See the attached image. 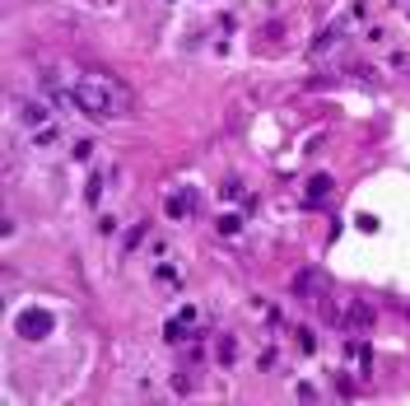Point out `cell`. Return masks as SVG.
I'll use <instances>...</instances> for the list:
<instances>
[{
	"instance_id": "obj_1",
	"label": "cell",
	"mask_w": 410,
	"mask_h": 406,
	"mask_svg": "<svg viewBox=\"0 0 410 406\" xmlns=\"http://www.w3.org/2000/svg\"><path fill=\"white\" fill-rule=\"evenodd\" d=\"M75 113L93 117V122H108V117H122L126 113V89L117 84L112 75H103V70H93V75H79L75 79Z\"/></svg>"
},
{
	"instance_id": "obj_2",
	"label": "cell",
	"mask_w": 410,
	"mask_h": 406,
	"mask_svg": "<svg viewBox=\"0 0 410 406\" xmlns=\"http://www.w3.org/2000/svg\"><path fill=\"white\" fill-rule=\"evenodd\" d=\"M14 332H19L23 341H47L56 332V317L47 313V308H23L19 322H14Z\"/></svg>"
},
{
	"instance_id": "obj_3",
	"label": "cell",
	"mask_w": 410,
	"mask_h": 406,
	"mask_svg": "<svg viewBox=\"0 0 410 406\" xmlns=\"http://www.w3.org/2000/svg\"><path fill=\"white\" fill-rule=\"evenodd\" d=\"M331 290V285H326V276H321V271H299V276H294V299H303V304H312V299H321V294Z\"/></svg>"
},
{
	"instance_id": "obj_4",
	"label": "cell",
	"mask_w": 410,
	"mask_h": 406,
	"mask_svg": "<svg viewBox=\"0 0 410 406\" xmlns=\"http://www.w3.org/2000/svg\"><path fill=\"white\" fill-rule=\"evenodd\" d=\"M196 205H200V196L191 192V187H182V192H173V196L164 201V210H168V220H178V225H182V220H191V215H196Z\"/></svg>"
},
{
	"instance_id": "obj_5",
	"label": "cell",
	"mask_w": 410,
	"mask_h": 406,
	"mask_svg": "<svg viewBox=\"0 0 410 406\" xmlns=\"http://www.w3.org/2000/svg\"><path fill=\"white\" fill-rule=\"evenodd\" d=\"M19 122L28 126V131H42V126H52V108H47L42 98H23L19 103Z\"/></svg>"
},
{
	"instance_id": "obj_6",
	"label": "cell",
	"mask_w": 410,
	"mask_h": 406,
	"mask_svg": "<svg viewBox=\"0 0 410 406\" xmlns=\"http://www.w3.org/2000/svg\"><path fill=\"white\" fill-rule=\"evenodd\" d=\"M331 192H336L331 173H312V178H308V187H303V201H308V205H321Z\"/></svg>"
},
{
	"instance_id": "obj_7",
	"label": "cell",
	"mask_w": 410,
	"mask_h": 406,
	"mask_svg": "<svg viewBox=\"0 0 410 406\" xmlns=\"http://www.w3.org/2000/svg\"><path fill=\"white\" fill-rule=\"evenodd\" d=\"M336 43H341V23L321 28V33H317V43H312V52H326V47H336Z\"/></svg>"
},
{
	"instance_id": "obj_8",
	"label": "cell",
	"mask_w": 410,
	"mask_h": 406,
	"mask_svg": "<svg viewBox=\"0 0 410 406\" xmlns=\"http://www.w3.org/2000/svg\"><path fill=\"white\" fill-rule=\"evenodd\" d=\"M215 355H220L224 364H233V360H238V341H233L229 332H224V337H220V346H215Z\"/></svg>"
},
{
	"instance_id": "obj_9",
	"label": "cell",
	"mask_w": 410,
	"mask_h": 406,
	"mask_svg": "<svg viewBox=\"0 0 410 406\" xmlns=\"http://www.w3.org/2000/svg\"><path fill=\"white\" fill-rule=\"evenodd\" d=\"M350 327H373V308H364V304H355L350 308V317H345Z\"/></svg>"
},
{
	"instance_id": "obj_10",
	"label": "cell",
	"mask_w": 410,
	"mask_h": 406,
	"mask_svg": "<svg viewBox=\"0 0 410 406\" xmlns=\"http://www.w3.org/2000/svg\"><path fill=\"white\" fill-rule=\"evenodd\" d=\"M294 341H299L303 355H312V350H317V337H312V327H299V332H294Z\"/></svg>"
},
{
	"instance_id": "obj_11",
	"label": "cell",
	"mask_w": 410,
	"mask_h": 406,
	"mask_svg": "<svg viewBox=\"0 0 410 406\" xmlns=\"http://www.w3.org/2000/svg\"><path fill=\"white\" fill-rule=\"evenodd\" d=\"M103 173H89V187H84V196H89V201H103Z\"/></svg>"
},
{
	"instance_id": "obj_12",
	"label": "cell",
	"mask_w": 410,
	"mask_h": 406,
	"mask_svg": "<svg viewBox=\"0 0 410 406\" xmlns=\"http://www.w3.org/2000/svg\"><path fill=\"white\" fill-rule=\"evenodd\" d=\"M220 234H238V229H243V215H220Z\"/></svg>"
},
{
	"instance_id": "obj_13",
	"label": "cell",
	"mask_w": 410,
	"mask_h": 406,
	"mask_svg": "<svg viewBox=\"0 0 410 406\" xmlns=\"http://www.w3.org/2000/svg\"><path fill=\"white\" fill-rule=\"evenodd\" d=\"M75 159H79V164H89V159H93V140H75Z\"/></svg>"
},
{
	"instance_id": "obj_14",
	"label": "cell",
	"mask_w": 410,
	"mask_h": 406,
	"mask_svg": "<svg viewBox=\"0 0 410 406\" xmlns=\"http://www.w3.org/2000/svg\"><path fill=\"white\" fill-rule=\"evenodd\" d=\"M154 276H159V281H164V285H173V281H178V266H168V261H164V266H159Z\"/></svg>"
},
{
	"instance_id": "obj_15",
	"label": "cell",
	"mask_w": 410,
	"mask_h": 406,
	"mask_svg": "<svg viewBox=\"0 0 410 406\" xmlns=\"http://www.w3.org/2000/svg\"><path fill=\"white\" fill-rule=\"evenodd\" d=\"M98 234H103V238L117 234V220H112V215H103V220H98Z\"/></svg>"
}]
</instances>
